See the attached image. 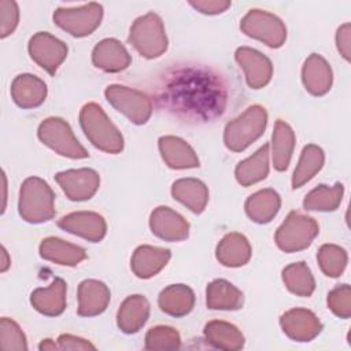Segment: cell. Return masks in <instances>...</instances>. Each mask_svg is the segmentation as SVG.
I'll return each mask as SVG.
<instances>
[{"mask_svg": "<svg viewBox=\"0 0 351 351\" xmlns=\"http://www.w3.org/2000/svg\"><path fill=\"white\" fill-rule=\"evenodd\" d=\"M156 93L162 108L189 122L214 121L223 114L228 103L223 77L210 67L196 64L166 71Z\"/></svg>", "mask_w": 351, "mask_h": 351, "instance_id": "6da1fadb", "label": "cell"}, {"mask_svg": "<svg viewBox=\"0 0 351 351\" xmlns=\"http://www.w3.org/2000/svg\"><path fill=\"white\" fill-rule=\"evenodd\" d=\"M80 125L86 138L97 149L107 154H119L123 149V137L121 132L99 104L86 103L81 108Z\"/></svg>", "mask_w": 351, "mask_h": 351, "instance_id": "7a4b0ae2", "label": "cell"}, {"mask_svg": "<svg viewBox=\"0 0 351 351\" xmlns=\"http://www.w3.org/2000/svg\"><path fill=\"white\" fill-rule=\"evenodd\" d=\"M18 211L29 223H43L55 217V193L40 177H27L19 191Z\"/></svg>", "mask_w": 351, "mask_h": 351, "instance_id": "3957f363", "label": "cell"}, {"mask_svg": "<svg viewBox=\"0 0 351 351\" xmlns=\"http://www.w3.org/2000/svg\"><path fill=\"white\" fill-rule=\"evenodd\" d=\"M267 125V112L259 106H250L243 114L228 122L223 129V143L228 149L241 152L256 141Z\"/></svg>", "mask_w": 351, "mask_h": 351, "instance_id": "277c9868", "label": "cell"}, {"mask_svg": "<svg viewBox=\"0 0 351 351\" xmlns=\"http://www.w3.org/2000/svg\"><path fill=\"white\" fill-rule=\"evenodd\" d=\"M129 43L147 59L162 56L167 49V37L162 18L155 12L138 16L129 32Z\"/></svg>", "mask_w": 351, "mask_h": 351, "instance_id": "5b68a950", "label": "cell"}, {"mask_svg": "<svg viewBox=\"0 0 351 351\" xmlns=\"http://www.w3.org/2000/svg\"><path fill=\"white\" fill-rule=\"evenodd\" d=\"M319 228L314 218L299 211H291L274 234L277 247L284 252H298L311 245Z\"/></svg>", "mask_w": 351, "mask_h": 351, "instance_id": "8992f818", "label": "cell"}, {"mask_svg": "<svg viewBox=\"0 0 351 351\" xmlns=\"http://www.w3.org/2000/svg\"><path fill=\"white\" fill-rule=\"evenodd\" d=\"M37 136L44 145L62 156L71 159H84L89 156L88 151L75 138L70 125L59 117L44 119L37 129Z\"/></svg>", "mask_w": 351, "mask_h": 351, "instance_id": "52a82bcc", "label": "cell"}, {"mask_svg": "<svg viewBox=\"0 0 351 351\" xmlns=\"http://www.w3.org/2000/svg\"><path fill=\"white\" fill-rule=\"evenodd\" d=\"M104 96L117 111L134 125H144L151 118L152 100L141 90L112 84L106 88Z\"/></svg>", "mask_w": 351, "mask_h": 351, "instance_id": "ba28073f", "label": "cell"}, {"mask_svg": "<svg viewBox=\"0 0 351 351\" xmlns=\"http://www.w3.org/2000/svg\"><path fill=\"white\" fill-rule=\"evenodd\" d=\"M241 32L265 43L270 48H280L287 40V27L274 14L263 10H250L240 22Z\"/></svg>", "mask_w": 351, "mask_h": 351, "instance_id": "9c48e42d", "label": "cell"}, {"mask_svg": "<svg viewBox=\"0 0 351 351\" xmlns=\"http://www.w3.org/2000/svg\"><path fill=\"white\" fill-rule=\"evenodd\" d=\"M53 22L74 37H86L92 34L103 19V5L88 3L73 8H56Z\"/></svg>", "mask_w": 351, "mask_h": 351, "instance_id": "30bf717a", "label": "cell"}, {"mask_svg": "<svg viewBox=\"0 0 351 351\" xmlns=\"http://www.w3.org/2000/svg\"><path fill=\"white\" fill-rule=\"evenodd\" d=\"M27 51L33 62H36L48 74L53 75L59 66L67 58V45L48 32L33 34L27 44Z\"/></svg>", "mask_w": 351, "mask_h": 351, "instance_id": "8fae6325", "label": "cell"}, {"mask_svg": "<svg viewBox=\"0 0 351 351\" xmlns=\"http://www.w3.org/2000/svg\"><path fill=\"white\" fill-rule=\"evenodd\" d=\"M55 181L73 202H84L93 197L100 186V176L96 170L82 167L70 169L55 174Z\"/></svg>", "mask_w": 351, "mask_h": 351, "instance_id": "7c38bea8", "label": "cell"}, {"mask_svg": "<svg viewBox=\"0 0 351 351\" xmlns=\"http://www.w3.org/2000/svg\"><path fill=\"white\" fill-rule=\"evenodd\" d=\"M280 326L291 340L300 343L314 340L324 328L319 318L311 310L302 307L285 311L280 317Z\"/></svg>", "mask_w": 351, "mask_h": 351, "instance_id": "4fadbf2b", "label": "cell"}, {"mask_svg": "<svg viewBox=\"0 0 351 351\" xmlns=\"http://www.w3.org/2000/svg\"><path fill=\"white\" fill-rule=\"evenodd\" d=\"M234 59L243 69L247 85L251 89H261L270 82L273 64L262 52L250 47H240L234 52Z\"/></svg>", "mask_w": 351, "mask_h": 351, "instance_id": "5bb4252c", "label": "cell"}, {"mask_svg": "<svg viewBox=\"0 0 351 351\" xmlns=\"http://www.w3.org/2000/svg\"><path fill=\"white\" fill-rule=\"evenodd\" d=\"M58 226L90 243H99L107 233L106 219L95 211H74L58 219Z\"/></svg>", "mask_w": 351, "mask_h": 351, "instance_id": "9a60e30c", "label": "cell"}, {"mask_svg": "<svg viewBox=\"0 0 351 351\" xmlns=\"http://www.w3.org/2000/svg\"><path fill=\"white\" fill-rule=\"evenodd\" d=\"M151 232L165 241H182L189 234V222L170 207L159 206L149 215Z\"/></svg>", "mask_w": 351, "mask_h": 351, "instance_id": "2e32d148", "label": "cell"}, {"mask_svg": "<svg viewBox=\"0 0 351 351\" xmlns=\"http://www.w3.org/2000/svg\"><path fill=\"white\" fill-rule=\"evenodd\" d=\"M92 62L103 71L119 73L130 66L132 58L119 40L104 38L95 45L92 51Z\"/></svg>", "mask_w": 351, "mask_h": 351, "instance_id": "e0dca14e", "label": "cell"}, {"mask_svg": "<svg viewBox=\"0 0 351 351\" xmlns=\"http://www.w3.org/2000/svg\"><path fill=\"white\" fill-rule=\"evenodd\" d=\"M78 315L81 317H95L106 311L108 307L111 293L108 287L93 278L84 280L78 285Z\"/></svg>", "mask_w": 351, "mask_h": 351, "instance_id": "ac0fdd59", "label": "cell"}, {"mask_svg": "<svg viewBox=\"0 0 351 351\" xmlns=\"http://www.w3.org/2000/svg\"><path fill=\"white\" fill-rule=\"evenodd\" d=\"M302 81L308 93L313 96L326 95L333 82L330 64L318 53H311L303 63Z\"/></svg>", "mask_w": 351, "mask_h": 351, "instance_id": "d6986e66", "label": "cell"}, {"mask_svg": "<svg viewBox=\"0 0 351 351\" xmlns=\"http://www.w3.org/2000/svg\"><path fill=\"white\" fill-rule=\"evenodd\" d=\"M48 89L45 82L37 75L25 73L14 78L11 84V97L21 108H36L47 97Z\"/></svg>", "mask_w": 351, "mask_h": 351, "instance_id": "ffe728a7", "label": "cell"}, {"mask_svg": "<svg viewBox=\"0 0 351 351\" xmlns=\"http://www.w3.org/2000/svg\"><path fill=\"white\" fill-rule=\"evenodd\" d=\"M64 280L55 277L47 288H36L30 295V303L36 311L47 317H58L66 308Z\"/></svg>", "mask_w": 351, "mask_h": 351, "instance_id": "44dd1931", "label": "cell"}, {"mask_svg": "<svg viewBox=\"0 0 351 351\" xmlns=\"http://www.w3.org/2000/svg\"><path fill=\"white\" fill-rule=\"evenodd\" d=\"M158 147L162 159L170 169L182 170L199 167V158L185 140L176 136H162L158 140Z\"/></svg>", "mask_w": 351, "mask_h": 351, "instance_id": "7402d4cb", "label": "cell"}, {"mask_svg": "<svg viewBox=\"0 0 351 351\" xmlns=\"http://www.w3.org/2000/svg\"><path fill=\"white\" fill-rule=\"evenodd\" d=\"M252 248L248 239L237 232L225 234L215 248L218 262L226 267H240L250 262Z\"/></svg>", "mask_w": 351, "mask_h": 351, "instance_id": "603a6c76", "label": "cell"}, {"mask_svg": "<svg viewBox=\"0 0 351 351\" xmlns=\"http://www.w3.org/2000/svg\"><path fill=\"white\" fill-rule=\"evenodd\" d=\"M171 252L167 248L140 245L130 259V269L138 278H151L158 274L170 261Z\"/></svg>", "mask_w": 351, "mask_h": 351, "instance_id": "cb8c5ba5", "label": "cell"}, {"mask_svg": "<svg viewBox=\"0 0 351 351\" xmlns=\"http://www.w3.org/2000/svg\"><path fill=\"white\" fill-rule=\"evenodd\" d=\"M149 302L143 295H130L119 306L117 313L118 328L128 335L137 333L148 321Z\"/></svg>", "mask_w": 351, "mask_h": 351, "instance_id": "d4e9b609", "label": "cell"}, {"mask_svg": "<svg viewBox=\"0 0 351 351\" xmlns=\"http://www.w3.org/2000/svg\"><path fill=\"white\" fill-rule=\"evenodd\" d=\"M38 252L43 259L62 266H75L86 258V251L82 247L55 236L45 237L40 243Z\"/></svg>", "mask_w": 351, "mask_h": 351, "instance_id": "484cf974", "label": "cell"}, {"mask_svg": "<svg viewBox=\"0 0 351 351\" xmlns=\"http://www.w3.org/2000/svg\"><path fill=\"white\" fill-rule=\"evenodd\" d=\"M158 306L167 315L185 317L193 310L195 292L185 284L167 285L158 296Z\"/></svg>", "mask_w": 351, "mask_h": 351, "instance_id": "4316f807", "label": "cell"}, {"mask_svg": "<svg viewBox=\"0 0 351 351\" xmlns=\"http://www.w3.org/2000/svg\"><path fill=\"white\" fill-rule=\"evenodd\" d=\"M204 339L206 341L218 350L225 351H239L244 347V336L241 330L226 321L213 319L208 321L204 326Z\"/></svg>", "mask_w": 351, "mask_h": 351, "instance_id": "83f0119b", "label": "cell"}, {"mask_svg": "<svg viewBox=\"0 0 351 351\" xmlns=\"http://www.w3.org/2000/svg\"><path fill=\"white\" fill-rule=\"evenodd\" d=\"M171 195L195 214H202L208 202V188L197 178H180L174 181Z\"/></svg>", "mask_w": 351, "mask_h": 351, "instance_id": "f1b7e54d", "label": "cell"}, {"mask_svg": "<svg viewBox=\"0 0 351 351\" xmlns=\"http://www.w3.org/2000/svg\"><path fill=\"white\" fill-rule=\"evenodd\" d=\"M280 207L281 197L271 188H265L250 195L244 204L248 218L256 223L270 222L278 214Z\"/></svg>", "mask_w": 351, "mask_h": 351, "instance_id": "f546056e", "label": "cell"}, {"mask_svg": "<svg viewBox=\"0 0 351 351\" xmlns=\"http://www.w3.org/2000/svg\"><path fill=\"white\" fill-rule=\"evenodd\" d=\"M244 303L243 292L223 278L213 280L206 288V304L211 310H240Z\"/></svg>", "mask_w": 351, "mask_h": 351, "instance_id": "4dcf8cb0", "label": "cell"}, {"mask_svg": "<svg viewBox=\"0 0 351 351\" xmlns=\"http://www.w3.org/2000/svg\"><path fill=\"white\" fill-rule=\"evenodd\" d=\"M295 148V132L282 119H277L271 134V158L277 171L288 169Z\"/></svg>", "mask_w": 351, "mask_h": 351, "instance_id": "1f68e13d", "label": "cell"}, {"mask_svg": "<svg viewBox=\"0 0 351 351\" xmlns=\"http://www.w3.org/2000/svg\"><path fill=\"white\" fill-rule=\"evenodd\" d=\"M269 144H263L250 158L239 162L234 169V177L243 186L254 185L265 180L269 174Z\"/></svg>", "mask_w": 351, "mask_h": 351, "instance_id": "d6a6232c", "label": "cell"}, {"mask_svg": "<svg viewBox=\"0 0 351 351\" xmlns=\"http://www.w3.org/2000/svg\"><path fill=\"white\" fill-rule=\"evenodd\" d=\"M325 154L321 147L307 144L299 158L298 166L292 176V189H298L308 182L324 166Z\"/></svg>", "mask_w": 351, "mask_h": 351, "instance_id": "836d02e7", "label": "cell"}, {"mask_svg": "<svg viewBox=\"0 0 351 351\" xmlns=\"http://www.w3.org/2000/svg\"><path fill=\"white\" fill-rule=\"evenodd\" d=\"M343 193L344 186L340 182L332 186L321 184L306 195L303 207L307 211H335L341 203Z\"/></svg>", "mask_w": 351, "mask_h": 351, "instance_id": "e575fe53", "label": "cell"}, {"mask_svg": "<svg viewBox=\"0 0 351 351\" xmlns=\"http://www.w3.org/2000/svg\"><path fill=\"white\" fill-rule=\"evenodd\" d=\"M282 281L287 289L296 296L308 298L315 289V280L306 262H295L282 269Z\"/></svg>", "mask_w": 351, "mask_h": 351, "instance_id": "d590c367", "label": "cell"}, {"mask_svg": "<svg viewBox=\"0 0 351 351\" xmlns=\"http://www.w3.org/2000/svg\"><path fill=\"white\" fill-rule=\"evenodd\" d=\"M317 261L322 273L328 277H340L347 266L348 256L344 248L336 244H324L317 252Z\"/></svg>", "mask_w": 351, "mask_h": 351, "instance_id": "8d00e7d4", "label": "cell"}, {"mask_svg": "<svg viewBox=\"0 0 351 351\" xmlns=\"http://www.w3.org/2000/svg\"><path fill=\"white\" fill-rule=\"evenodd\" d=\"M144 347L148 351L178 350L181 347V336L173 326L156 325L147 332Z\"/></svg>", "mask_w": 351, "mask_h": 351, "instance_id": "74e56055", "label": "cell"}, {"mask_svg": "<svg viewBox=\"0 0 351 351\" xmlns=\"http://www.w3.org/2000/svg\"><path fill=\"white\" fill-rule=\"evenodd\" d=\"M0 346L5 351H25L27 341L21 326L11 318L3 317L0 321Z\"/></svg>", "mask_w": 351, "mask_h": 351, "instance_id": "f35d334b", "label": "cell"}, {"mask_svg": "<svg viewBox=\"0 0 351 351\" xmlns=\"http://www.w3.org/2000/svg\"><path fill=\"white\" fill-rule=\"evenodd\" d=\"M328 308L339 318L347 319L351 317V288L348 284H341L329 291L326 298Z\"/></svg>", "mask_w": 351, "mask_h": 351, "instance_id": "ab89813d", "label": "cell"}, {"mask_svg": "<svg viewBox=\"0 0 351 351\" xmlns=\"http://www.w3.org/2000/svg\"><path fill=\"white\" fill-rule=\"evenodd\" d=\"M19 8L15 1L0 0V37L5 38L18 26Z\"/></svg>", "mask_w": 351, "mask_h": 351, "instance_id": "60d3db41", "label": "cell"}, {"mask_svg": "<svg viewBox=\"0 0 351 351\" xmlns=\"http://www.w3.org/2000/svg\"><path fill=\"white\" fill-rule=\"evenodd\" d=\"M189 4L195 10L206 15H217L226 11L230 7V1L228 0H197L189 1Z\"/></svg>", "mask_w": 351, "mask_h": 351, "instance_id": "b9f144b4", "label": "cell"}, {"mask_svg": "<svg viewBox=\"0 0 351 351\" xmlns=\"http://www.w3.org/2000/svg\"><path fill=\"white\" fill-rule=\"evenodd\" d=\"M58 346H59V350H95L96 348L90 341L70 333L60 335L58 337Z\"/></svg>", "mask_w": 351, "mask_h": 351, "instance_id": "7bdbcfd3", "label": "cell"}, {"mask_svg": "<svg viewBox=\"0 0 351 351\" xmlns=\"http://www.w3.org/2000/svg\"><path fill=\"white\" fill-rule=\"evenodd\" d=\"M336 45L340 55L348 62L350 58V47H351V25L344 23L337 29L336 33Z\"/></svg>", "mask_w": 351, "mask_h": 351, "instance_id": "ee69618b", "label": "cell"}, {"mask_svg": "<svg viewBox=\"0 0 351 351\" xmlns=\"http://www.w3.org/2000/svg\"><path fill=\"white\" fill-rule=\"evenodd\" d=\"M59 348V346L53 341V340H51V339H45V340H43L40 344H38V350H41V351H45V350H58Z\"/></svg>", "mask_w": 351, "mask_h": 351, "instance_id": "f6af8a7d", "label": "cell"}, {"mask_svg": "<svg viewBox=\"0 0 351 351\" xmlns=\"http://www.w3.org/2000/svg\"><path fill=\"white\" fill-rule=\"evenodd\" d=\"M10 265H11V259L8 258V252L4 247H1V267H0V270L4 273L10 267Z\"/></svg>", "mask_w": 351, "mask_h": 351, "instance_id": "bcb514c9", "label": "cell"}]
</instances>
